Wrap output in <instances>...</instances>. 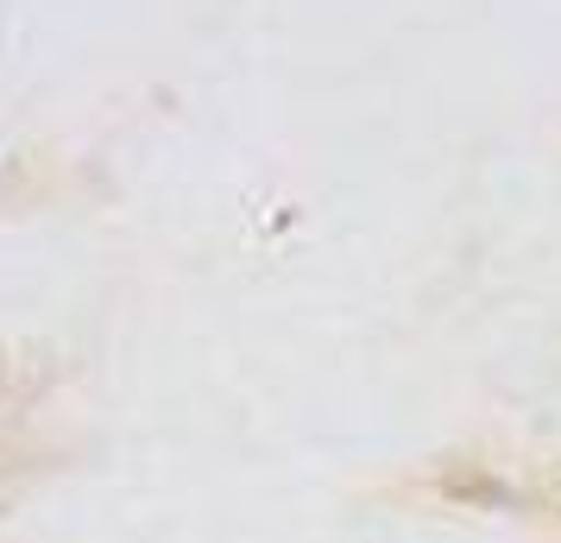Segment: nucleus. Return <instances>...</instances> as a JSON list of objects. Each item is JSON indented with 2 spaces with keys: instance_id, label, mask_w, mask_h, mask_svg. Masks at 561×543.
<instances>
[]
</instances>
